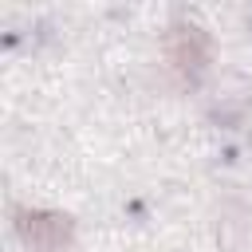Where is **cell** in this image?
<instances>
[{"mask_svg":"<svg viewBox=\"0 0 252 252\" xmlns=\"http://www.w3.org/2000/svg\"><path fill=\"white\" fill-rule=\"evenodd\" d=\"M161 47H165V63H169L173 75L185 79V83H197V79L205 75L209 59H213V39H209V32H205L201 24H185V20L165 32Z\"/></svg>","mask_w":252,"mask_h":252,"instance_id":"cell-1","label":"cell"},{"mask_svg":"<svg viewBox=\"0 0 252 252\" xmlns=\"http://www.w3.org/2000/svg\"><path fill=\"white\" fill-rule=\"evenodd\" d=\"M16 232L32 252H67L75 224L71 217L51 209H16Z\"/></svg>","mask_w":252,"mask_h":252,"instance_id":"cell-2","label":"cell"}]
</instances>
